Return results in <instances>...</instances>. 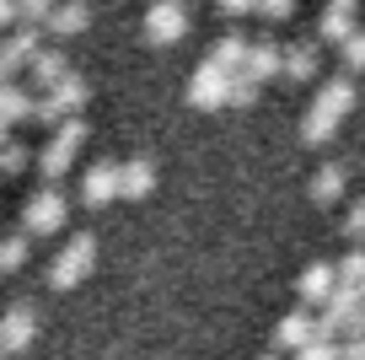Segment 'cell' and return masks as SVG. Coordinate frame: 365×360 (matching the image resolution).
Listing matches in <instances>:
<instances>
[{"instance_id":"6da1fadb","label":"cell","mask_w":365,"mask_h":360,"mask_svg":"<svg viewBox=\"0 0 365 360\" xmlns=\"http://www.w3.org/2000/svg\"><path fill=\"white\" fill-rule=\"evenodd\" d=\"M349 108H354V81H349V70H339V76H328V81L317 86V97H312L307 119H301V140H307V146L328 140L333 124H339Z\"/></svg>"},{"instance_id":"7a4b0ae2","label":"cell","mask_w":365,"mask_h":360,"mask_svg":"<svg viewBox=\"0 0 365 360\" xmlns=\"http://www.w3.org/2000/svg\"><path fill=\"white\" fill-rule=\"evenodd\" d=\"M91 264H97V236L76 231L65 248H59V259L48 264V285H54V291H70V285H81L91 274Z\"/></svg>"},{"instance_id":"3957f363","label":"cell","mask_w":365,"mask_h":360,"mask_svg":"<svg viewBox=\"0 0 365 360\" xmlns=\"http://www.w3.org/2000/svg\"><path fill=\"white\" fill-rule=\"evenodd\" d=\"M86 81H81L76 76V70H65V81H59V86H48L43 91V97H38L33 102V119H38V124H65V119H76V108H81V102H86Z\"/></svg>"},{"instance_id":"277c9868","label":"cell","mask_w":365,"mask_h":360,"mask_svg":"<svg viewBox=\"0 0 365 360\" xmlns=\"http://www.w3.org/2000/svg\"><path fill=\"white\" fill-rule=\"evenodd\" d=\"M81 140H86V124H81V119H65V124H59L54 135L43 140V151H38V172L48 178V189H54L59 172H70V161H76Z\"/></svg>"},{"instance_id":"5b68a950","label":"cell","mask_w":365,"mask_h":360,"mask_svg":"<svg viewBox=\"0 0 365 360\" xmlns=\"http://www.w3.org/2000/svg\"><path fill=\"white\" fill-rule=\"evenodd\" d=\"M65 210H70V204H65V194H59V189H38L33 194V199H27V221H22V231L27 236H43V231H59V226H65Z\"/></svg>"},{"instance_id":"8992f818","label":"cell","mask_w":365,"mask_h":360,"mask_svg":"<svg viewBox=\"0 0 365 360\" xmlns=\"http://www.w3.org/2000/svg\"><path fill=\"white\" fill-rule=\"evenodd\" d=\"M231 97V70H220V65H199L194 76H188V102L194 108H220V102Z\"/></svg>"},{"instance_id":"52a82bcc","label":"cell","mask_w":365,"mask_h":360,"mask_svg":"<svg viewBox=\"0 0 365 360\" xmlns=\"http://www.w3.org/2000/svg\"><path fill=\"white\" fill-rule=\"evenodd\" d=\"M43 49V33H33V27H16V33L0 38V81H11L16 70L27 65V59Z\"/></svg>"},{"instance_id":"ba28073f","label":"cell","mask_w":365,"mask_h":360,"mask_svg":"<svg viewBox=\"0 0 365 360\" xmlns=\"http://www.w3.org/2000/svg\"><path fill=\"white\" fill-rule=\"evenodd\" d=\"M145 33L156 38V44H178L182 33H188V6H178V0H156L145 11Z\"/></svg>"},{"instance_id":"9c48e42d","label":"cell","mask_w":365,"mask_h":360,"mask_svg":"<svg viewBox=\"0 0 365 360\" xmlns=\"http://www.w3.org/2000/svg\"><path fill=\"white\" fill-rule=\"evenodd\" d=\"M81 199H86V204L118 199V161L113 156H97L86 172H81Z\"/></svg>"},{"instance_id":"30bf717a","label":"cell","mask_w":365,"mask_h":360,"mask_svg":"<svg viewBox=\"0 0 365 360\" xmlns=\"http://www.w3.org/2000/svg\"><path fill=\"white\" fill-rule=\"evenodd\" d=\"M33 334H38V312L33 306H11V312L0 317V349H6V355H16V349H27L33 344Z\"/></svg>"},{"instance_id":"8fae6325","label":"cell","mask_w":365,"mask_h":360,"mask_svg":"<svg viewBox=\"0 0 365 360\" xmlns=\"http://www.w3.org/2000/svg\"><path fill=\"white\" fill-rule=\"evenodd\" d=\"M242 76H247V81H258V86H263L269 76H279V38H269V33H263V38H252V44H247V54H242Z\"/></svg>"},{"instance_id":"7c38bea8","label":"cell","mask_w":365,"mask_h":360,"mask_svg":"<svg viewBox=\"0 0 365 360\" xmlns=\"http://www.w3.org/2000/svg\"><path fill=\"white\" fill-rule=\"evenodd\" d=\"M317 65H322V54H317V44H312V38L279 44V76H290V81H312V76H317Z\"/></svg>"},{"instance_id":"4fadbf2b","label":"cell","mask_w":365,"mask_h":360,"mask_svg":"<svg viewBox=\"0 0 365 360\" xmlns=\"http://www.w3.org/2000/svg\"><path fill=\"white\" fill-rule=\"evenodd\" d=\"M312 328H317V317H312L307 306L285 312V317H279V328H274V349H307L312 344Z\"/></svg>"},{"instance_id":"5bb4252c","label":"cell","mask_w":365,"mask_h":360,"mask_svg":"<svg viewBox=\"0 0 365 360\" xmlns=\"http://www.w3.org/2000/svg\"><path fill=\"white\" fill-rule=\"evenodd\" d=\"M296 291H301V301H328V296L339 291L333 264H307V269H301V280H296Z\"/></svg>"},{"instance_id":"9a60e30c","label":"cell","mask_w":365,"mask_h":360,"mask_svg":"<svg viewBox=\"0 0 365 360\" xmlns=\"http://www.w3.org/2000/svg\"><path fill=\"white\" fill-rule=\"evenodd\" d=\"M33 91L27 86H11V81H0V129H11L22 124V119H33Z\"/></svg>"},{"instance_id":"2e32d148","label":"cell","mask_w":365,"mask_h":360,"mask_svg":"<svg viewBox=\"0 0 365 360\" xmlns=\"http://www.w3.org/2000/svg\"><path fill=\"white\" fill-rule=\"evenodd\" d=\"M156 189V161L150 156H135V161H118V194H150Z\"/></svg>"},{"instance_id":"e0dca14e","label":"cell","mask_w":365,"mask_h":360,"mask_svg":"<svg viewBox=\"0 0 365 360\" xmlns=\"http://www.w3.org/2000/svg\"><path fill=\"white\" fill-rule=\"evenodd\" d=\"M354 16H360V11H354V0H333L328 11L317 16V33L333 38V44H344V38L354 33Z\"/></svg>"},{"instance_id":"ac0fdd59","label":"cell","mask_w":365,"mask_h":360,"mask_svg":"<svg viewBox=\"0 0 365 360\" xmlns=\"http://www.w3.org/2000/svg\"><path fill=\"white\" fill-rule=\"evenodd\" d=\"M27 76H33V86H59V81H65V54H59V49H38L33 59H27Z\"/></svg>"},{"instance_id":"d6986e66","label":"cell","mask_w":365,"mask_h":360,"mask_svg":"<svg viewBox=\"0 0 365 360\" xmlns=\"http://www.w3.org/2000/svg\"><path fill=\"white\" fill-rule=\"evenodd\" d=\"M247 44H252V38H247V33H237V27H231V33H220V38H215V49H210V65H220V70L242 65Z\"/></svg>"},{"instance_id":"ffe728a7","label":"cell","mask_w":365,"mask_h":360,"mask_svg":"<svg viewBox=\"0 0 365 360\" xmlns=\"http://www.w3.org/2000/svg\"><path fill=\"white\" fill-rule=\"evenodd\" d=\"M344 178H349V167H344V161H328V167H317V178H312V199L333 204V199L344 194Z\"/></svg>"},{"instance_id":"44dd1931","label":"cell","mask_w":365,"mask_h":360,"mask_svg":"<svg viewBox=\"0 0 365 360\" xmlns=\"http://www.w3.org/2000/svg\"><path fill=\"white\" fill-rule=\"evenodd\" d=\"M91 22V6H54L48 11V33H81Z\"/></svg>"},{"instance_id":"7402d4cb","label":"cell","mask_w":365,"mask_h":360,"mask_svg":"<svg viewBox=\"0 0 365 360\" xmlns=\"http://www.w3.org/2000/svg\"><path fill=\"white\" fill-rule=\"evenodd\" d=\"M333 274H339L344 291H360V285H365V248H349V253H344V264H339Z\"/></svg>"},{"instance_id":"603a6c76","label":"cell","mask_w":365,"mask_h":360,"mask_svg":"<svg viewBox=\"0 0 365 360\" xmlns=\"http://www.w3.org/2000/svg\"><path fill=\"white\" fill-rule=\"evenodd\" d=\"M22 264H27V231L0 236V269H22Z\"/></svg>"},{"instance_id":"cb8c5ba5","label":"cell","mask_w":365,"mask_h":360,"mask_svg":"<svg viewBox=\"0 0 365 360\" xmlns=\"http://www.w3.org/2000/svg\"><path fill=\"white\" fill-rule=\"evenodd\" d=\"M339 54H344V70H365V27H354V33L344 38Z\"/></svg>"},{"instance_id":"d4e9b609","label":"cell","mask_w":365,"mask_h":360,"mask_svg":"<svg viewBox=\"0 0 365 360\" xmlns=\"http://www.w3.org/2000/svg\"><path fill=\"white\" fill-rule=\"evenodd\" d=\"M27 161H33V156H27L22 140H6V146H0V172H6V178H11V172H22Z\"/></svg>"},{"instance_id":"484cf974","label":"cell","mask_w":365,"mask_h":360,"mask_svg":"<svg viewBox=\"0 0 365 360\" xmlns=\"http://www.w3.org/2000/svg\"><path fill=\"white\" fill-rule=\"evenodd\" d=\"M344 236H349L354 248H365V199L349 204V215H344Z\"/></svg>"},{"instance_id":"4316f807","label":"cell","mask_w":365,"mask_h":360,"mask_svg":"<svg viewBox=\"0 0 365 360\" xmlns=\"http://www.w3.org/2000/svg\"><path fill=\"white\" fill-rule=\"evenodd\" d=\"M258 97V81H247L242 70H231V97L226 102H237V108H247V102Z\"/></svg>"},{"instance_id":"83f0119b","label":"cell","mask_w":365,"mask_h":360,"mask_svg":"<svg viewBox=\"0 0 365 360\" xmlns=\"http://www.w3.org/2000/svg\"><path fill=\"white\" fill-rule=\"evenodd\" d=\"M290 11H296L290 0H258V16H269V22H285Z\"/></svg>"},{"instance_id":"f1b7e54d","label":"cell","mask_w":365,"mask_h":360,"mask_svg":"<svg viewBox=\"0 0 365 360\" xmlns=\"http://www.w3.org/2000/svg\"><path fill=\"white\" fill-rule=\"evenodd\" d=\"M296 360H339V344H307L296 349Z\"/></svg>"},{"instance_id":"f546056e","label":"cell","mask_w":365,"mask_h":360,"mask_svg":"<svg viewBox=\"0 0 365 360\" xmlns=\"http://www.w3.org/2000/svg\"><path fill=\"white\" fill-rule=\"evenodd\" d=\"M215 11H220V16H231V22H237V16H247V11H252V6H247V0H220Z\"/></svg>"},{"instance_id":"4dcf8cb0","label":"cell","mask_w":365,"mask_h":360,"mask_svg":"<svg viewBox=\"0 0 365 360\" xmlns=\"http://www.w3.org/2000/svg\"><path fill=\"white\" fill-rule=\"evenodd\" d=\"M16 22V0H0V27H11Z\"/></svg>"},{"instance_id":"1f68e13d","label":"cell","mask_w":365,"mask_h":360,"mask_svg":"<svg viewBox=\"0 0 365 360\" xmlns=\"http://www.w3.org/2000/svg\"><path fill=\"white\" fill-rule=\"evenodd\" d=\"M258 360H279V355H258Z\"/></svg>"},{"instance_id":"d6a6232c","label":"cell","mask_w":365,"mask_h":360,"mask_svg":"<svg viewBox=\"0 0 365 360\" xmlns=\"http://www.w3.org/2000/svg\"><path fill=\"white\" fill-rule=\"evenodd\" d=\"M0 274H6V269H0Z\"/></svg>"}]
</instances>
